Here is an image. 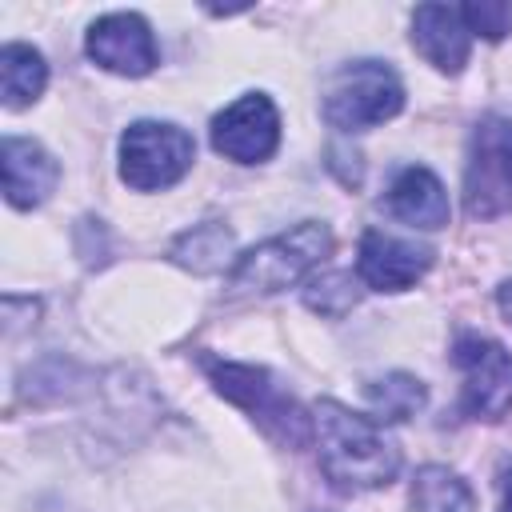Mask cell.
<instances>
[{"label":"cell","instance_id":"14","mask_svg":"<svg viewBox=\"0 0 512 512\" xmlns=\"http://www.w3.org/2000/svg\"><path fill=\"white\" fill-rule=\"evenodd\" d=\"M48 84V64L32 44H4L0 48V92L4 108L32 104Z\"/></svg>","mask_w":512,"mask_h":512},{"label":"cell","instance_id":"20","mask_svg":"<svg viewBox=\"0 0 512 512\" xmlns=\"http://www.w3.org/2000/svg\"><path fill=\"white\" fill-rule=\"evenodd\" d=\"M500 512H512V464L500 472Z\"/></svg>","mask_w":512,"mask_h":512},{"label":"cell","instance_id":"7","mask_svg":"<svg viewBox=\"0 0 512 512\" xmlns=\"http://www.w3.org/2000/svg\"><path fill=\"white\" fill-rule=\"evenodd\" d=\"M456 368L464 372L460 404L476 420H504L512 416V352L488 336H460L452 352Z\"/></svg>","mask_w":512,"mask_h":512},{"label":"cell","instance_id":"4","mask_svg":"<svg viewBox=\"0 0 512 512\" xmlns=\"http://www.w3.org/2000/svg\"><path fill=\"white\" fill-rule=\"evenodd\" d=\"M404 108V84L384 60L344 64L324 88V120L340 132H364Z\"/></svg>","mask_w":512,"mask_h":512},{"label":"cell","instance_id":"15","mask_svg":"<svg viewBox=\"0 0 512 512\" xmlns=\"http://www.w3.org/2000/svg\"><path fill=\"white\" fill-rule=\"evenodd\" d=\"M232 232L224 224H196L188 232L176 236V244L168 248V256L180 264V268H192L200 276L208 272H220L232 264Z\"/></svg>","mask_w":512,"mask_h":512},{"label":"cell","instance_id":"8","mask_svg":"<svg viewBox=\"0 0 512 512\" xmlns=\"http://www.w3.org/2000/svg\"><path fill=\"white\" fill-rule=\"evenodd\" d=\"M280 144V112L264 92L232 100L212 120V148L236 164H260Z\"/></svg>","mask_w":512,"mask_h":512},{"label":"cell","instance_id":"10","mask_svg":"<svg viewBox=\"0 0 512 512\" xmlns=\"http://www.w3.org/2000/svg\"><path fill=\"white\" fill-rule=\"evenodd\" d=\"M428 268H432V248H424L416 240H400V236H388V232H376V228H368L360 236L356 272L376 292H404Z\"/></svg>","mask_w":512,"mask_h":512},{"label":"cell","instance_id":"11","mask_svg":"<svg viewBox=\"0 0 512 512\" xmlns=\"http://www.w3.org/2000/svg\"><path fill=\"white\" fill-rule=\"evenodd\" d=\"M468 40H472V32L464 28L460 8H452V4H420L416 8L412 44L432 68L456 76L468 64Z\"/></svg>","mask_w":512,"mask_h":512},{"label":"cell","instance_id":"2","mask_svg":"<svg viewBox=\"0 0 512 512\" xmlns=\"http://www.w3.org/2000/svg\"><path fill=\"white\" fill-rule=\"evenodd\" d=\"M332 252V232L320 220H304L264 244H256L252 252H244L232 264V292H252V296H268L280 292L288 284H296L300 276H308L324 256Z\"/></svg>","mask_w":512,"mask_h":512},{"label":"cell","instance_id":"3","mask_svg":"<svg viewBox=\"0 0 512 512\" xmlns=\"http://www.w3.org/2000/svg\"><path fill=\"white\" fill-rule=\"evenodd\" d=\"M208 376L220 396L240 404L272 440L284 448H304L312 436V416L256 364H232V360H208Z\"/></svg>","mask_w":512,"mask_h":512},{"label":"cell","instance_id":"18","mask_svg":"<svg viewBox=\"0 0 512 512\" xmlns=\"http://www.w3.org/2000/svg\"><path fill=\"white\" fill-rule=\"evenodd\" d=\"M356 300H360V284L352 280V272H324V276H316V280L308 284V292H304V304H308L312 312H320V316H340V312H348Z\"/></svg>","mask_w":512,"mask_h":512},{"label":"cell","instance_id":"6","mask_svg":"<svg viewBox=\"0 0 512 512\" xmlns=\"http://www.w3.org/2000/svg\"><path fill=\"white\" fill-rule=\"evenodd\" d=\"M464 208L472 220H492L512 208V120L488 116L476 124L464 164Z\"/></svg>","mask_w":512,"mask_h":512},{"label":"cell","instance_id":"16","mask_svg":"<svg viewBox=\"0 0 512 512\" xmlns=\"http://www.w3.org/2000/svg\"><path fill=\"white\" fill-rule=\"evenodd\" d=\"M412 508L416 512H476V496L452 468L428 464V468L416 472Z\"/></svg>","mask_w":512,"mask_h":512},{"label":"cell","instance_id":"9","mask_svg":"<svg viewBox=\"0 0 512 512\" xmlns=\"http://www.w3.org/2000/svg\"><path fill=\"white\" fill-rule=\"evenodd\" d=\"M88 56L116 76H148L156 68V36L136 12H108L88 28Z\"/></svg>","mask_w":512,"mask_h":512},{"label":"cell","instance_id":"1","mask_svg":"<svg viewBox=\"0 0 512 512\" xmlns=\"http://www.w3.org/2000/svg\"><path fill=\"white\" fill-rule=\"evenodd\" d=\"M312 436L320 472L340 492L384 488L400 472V448L376 416H360L336 400H320L312 408Z\"/></svg>","mask_w":512,"mask_h":512},{"label":"cell","instance_id":"5","mask_svg":"<svg viewBox=\"0 0 512 512\" xmlns=\"http://www.w3.org/2000/svg\"><path fill=\"white\" fill-rule=\"evenodd\" d=\"M196 160V144L184 128L164 120H136L120 136V180L136 192L172 188Z\"/></svg>","mask_w":512,"mask_h":512},{"label":"cell","instance_id":"19","mask_svg":"<svg viewBox=\"0 0 512 512\" xmlns=\"http://www.w3.org/2000/svg\"><path fill=\"white\" fill-rule=\"evenodd\" d=\"M460 16H464V28L472 36H484V40H504L512 32V4H504V0L460 4Z\"/></svg>","mask_w":512,"mask_h":512},{"label":"cell","instance_id":"21","mask_svg":"<svg viewBox=\"0 0 512 512\" xmlns=\"http://www.w3.org/2000/svg\"><path fill=\"white\" fill-rule=\"evenodd\" d=\"M496 300H500V312H504V316H508V324H512V280H504V284H500Z\"/></svg>","mask_w":512,"mask_h":512},{"label":"cell","instance_id":"13","mask_svg":"<svg viewBox=\"0 0 512 512\" xmlns=\"http://www.w3.org/2000/svg\"><path fill=\"white\" fill-rule=\"evenodd\" d=\"M388 212L412 228H424V232H436L448 224V196H444V184L428 172V168H404L392 188H388Z\"/></svg>","mask_w":512,"mask_h":512},{"label":"cell","instance_id":"17","mask_svg":"<svg viewBox=\"0 0 512 512\" xmlns=\"http://www.w3.org/2000/svg\"><path fill=\"white\" fill-rule=\"evenodd\" d=\"M424 400H428L424 384L416 376H408V372H388V376H380V380L368 384V404H372V412H376L380 424L384 420H408V416H416L424 408Z\"/></svg>","mask_w":512,"mask_h":512},{"label":"cell","instance_id":"12","mask_svg":"<svg viewBox=\"0 0 512 512\" xmlns=\"http://www.w3.org/2000/svg\"><path fill=\"white\" fill-rule=\"evenodd\" d=\"M60 180V164L28 136H4V196L12 208H36Z\"/></svg>","mask_w":512,"mask_h":512}]
</instances>
